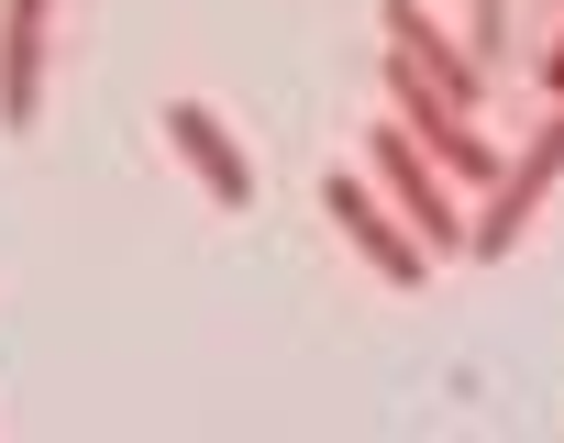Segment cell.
I'll return each mask as SVG.
<instances>
[{
    "label": "cell",
    "instance_id": "cell-1",
    "mask_svg": "<svg viewBox=\"0 0 564 443\" xmlns=\"http://www.w3.org/2000/svg\"><path fill=\"white\" fill-rule=\"evenodd\" d=\"M564 188V100L520 133V155H498V177L476 188V210H465V256H509L531 222H542V199Z\"/></svg>",
    "mask_w": 564,
    "mask_h": 443
},
{
    "label": "cell",
    "instance_id": "cell-7",
    "mask_svg": "<svg viewBox=\"0 0 564 443\" xmlns=\"http://www.w3.org/2000/svg\"><path fill=\"white\" fill-rule=\"evenodd\" d=\"M542 89L564 100V23H553V45H542Z\"/></svg>",
    "mask_w": 564,
    "mask_h": 443
},
{
    "label": "cell",
    "instance_id": "cell-3",
    "mask_svg": "<svg viewBox=\"0 0 564 443\" xmlns=\"http://www.w3.org/2000/svg\"><path fill=\"white\" fill-rule=\"evenodd\" d=\"M322 210H333V234H344V245H355V256H366L388 289H421V278H432V245H421L410 222L388 210V188H377V177L333 166V177H322Z\"/></svg>",
    "mask_w": 564,
    "mask_h": 443
},
{
    "label": "cell",
    "instance_id": "cell-4",
    "mask_svg": "<svg viewBox=\"0 0 564 443\" xmlns=\"http://www.w3.org/2000/svg\"><path fill=\"white\" fill-rule=\"evenodd\" d=\"M56 56V0H0V133H34Z\"/></svg>",
    "mask_w": 564,
    "mask_h": 443
},
{
    "label": "cell",
    "instance_id": "cell-6",
    "mask_svg": "<svg viewBox=\"0 0 564 443\" xmlns=\"http://www.w3.org/2000/svg\"><path fill=\"white\" fill-rule=\"evenodd\" d=\"M388 45H399V56H410L454 111H487V67H476V45H465V34H443L421 0H388Z\"/></svg>",
    "mask_w": 564,
    "mask_h": 443
},
{
    "label": "cell",
    "instance_id": "cell-5",
    "mask_svg": "<svg viewBox=\"0 0 564 443\" xmlns=\"http://www.w3.org/2000/svg\"><path fill=\"white\" fill-rule=\"evenodd\" d=\"M166 144L188 155V177H199L221 210H254V155L232 144V122H221L210 100H166Z\"/></svg>",
    "mask_w": 564,
    "mask_h": 443
},
{
    "label": "cell",
    "instance_id": "cell-2",
    "mask_svg": "<svg viewBox=\"0 0 564 443\" xmlns=\"http://www.w3.org/2000/svg\"><path fill=\"white\" fill-rule=\"evenodd\" d=\"M366 177L388 188V210H399L410 234L432 245V267H443V256H465V188H454V177H443V166L410 144V122H399V111L366 133Z\"/></svg>",
    "mask_w": 564,
    "mask_h": 443
}]
</instances>
